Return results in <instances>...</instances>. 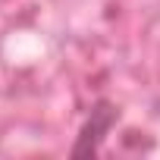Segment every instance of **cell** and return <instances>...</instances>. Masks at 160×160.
<instances>
[{
	"label": "cell",
	"instance_id": "6da1fadb",
	"mask_svg": "<svg viewBox=\"0 0 160 160\" xmlns=\"http://www.w3.org/2000/svg\"><path fill=\"white\" fill-rule=\"evenodd\" d=\"M116 122H119V107H116L110 98H98V101L88 107L82 126H78V132H75V141H72V148H69V157L88 160V157L101 154V148H104L107 135L116 129Z\"/></svg>",
	"mask_w": 160,
	"mask_h": 160
}]
</instances>
